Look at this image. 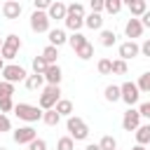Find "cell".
<instances>
[{
    "instance_id": "obj_1",
    "label": "cell",
    "mask_w": 150,
    "mask_h": 150,
    "mask_svg": "<svg viewBox=\"0 0 150 150\" xmlns=\"http://www.w3.org/2000/svg\"><path fill=\"white\" fill-rule=\"evenodd\" d=\"M14 115L23 122H38L42 120V108L38 105H30V103H16L14 105Z\"/></svg>"
},
{
    "instance_id": "obj_2",
    "label": "cell",
    "mask_w": 150,
    "mask_h": 150,
    "mask_svg": "<svg viewBox=\"0 0 150 150\" xmlns=\"http://www.w3.org/2000/svg\"><path fill=\"white\" fill-rule=\"evenodd\" d=\"M66 127H68L73 141H84V138L89 136V127H87V122H84L82 117H73V115H70L68 122H66Z\"/></svg>"
},
{
    "instance_id": "obj_3",
    "label": "cell",
    "mask_w": 150,
    "mask_h": 150,
    "mask_svg": "<svg viewBox=\"0 0 150 150\" xmlns=\"http://www.w3.org/2000/svg\"><path fill=\"white\" fill-rule=\"evenodd\" d=\"M59 98H61L59 84H47V87L42 89V94H40V108H42V110H52Z\"/></svg>"
},
{
    "instance_id": "obj_4",
    "label": "cell",
    "mask_w": 150,
    "mask_h": 150,
    "mask_svg": "<svg viewBox=\"0 0 150 150\" xmlns=\"http://www.w3.org/2000/svg\"><path fill=\"white\" fill-rule=\"evenodd\" d=\"M21 49V40H19V35H7L5 40H2V49H0V56L2 59H7V61H12L14 56H16V52Z\"/></svg>"
},
{
    "instance_id": "obj_5",
    "label": "cell",
    "mask_w": 150,
    "mask_h": 150,
    "mask_svg": "<svg viewBox=\"0 0 150 150\" xmlns=\"http://www.w3.org/2000/svg\"><path fill=\"white\" fill-rule=\"evenodd\" d=\"M138 96H141V91H138V87L134 84V82H124L122 87H120V98L131 108L134 103H138Z\"/></svg>"
},
{
    "instance_id": "obj_6",
    "label": "cell",
    "mask_w": 150,
    "mask_h": 150,
    "mask_svg": "<svg viewBox=\"0 0 150 150\" xmlns=\"http://www.w3.org/2000/svg\"><path fill=\"white\" fill-rule=\"evenodd\" d=\"M30 28L35 33H49V16H47V12L35 9L30 14Z\"/></svg>"
},
{
    "instance_id": "obj_7",
    "label": "cell",
    "mask_w": 150,
    "mask_h": 150,
    "mask_svg": "<svg viewBox=\"0 0 150 150\" xmlns=\"http://www.w3.org/2000/svg\"><path fill=\"white\" fill-rule=\"evenodd\" d=\"M2 77L7 80V82H21V80H26L28 77V73L21 68V66H14V63H9V66H5L2 68Z\"/></svg>"
},
{
    "instance_id": "obj_8",
    "label": "cell",
    "mask_w": 150,
    "mask_h": 150,
    "mask_svg": "<svg viewBox=\"0 0 150 150\" xmlns=\"http://www.w3.org/2000/svg\"><path fill=\"white\" fill-rule=\"evenodd\" d=\"M138 127H141V115H138V110L129 108L124 112V117H122V129L124 131H136Z\"/></svg>"
},
{
    "instance_id": "obj_9",
    "label": "cell",
    "mask_w": 150,
    "mask_h": 150,
    "mask_svg": "<svg viewBox=\"0 0 150 150\" xmlns=\"http://www.w3.org/2000/svg\"><path fill=\"white\" fill-rule=\"evenodd\" d=\"M124 33H127V38H141V33H143V23H141V19H136V16H131L127 23H124Z\"/></svg>"
},
{
    "instance_id": "obj_10",
    "label": "cell",
    "mask_w": 150,
    "mask_h": 150,
    "mask_svg": "<svg viewBox=\"0 0 150 150\" xmlns=\"http://www.w3.org/2000/svg\"><path fill=\"white\" fill-rule=\"evenodd\" d=\"M138 52H141V47H138L134 40H127V42H122V45H120V59H122V61L134 59Z\"/></svg>"
},
{
    "instance_id": "obj_11",
    "label": "cell",
    "mask_w": 150,
    "mask_h": 150,
    "mask_svg": "<svg viewBox=\"0 0 150 150\" xmlns=\"http://www.w3.org/2000/svg\"><path fill=\"white\" fill-rule=\"evenodd\" d=\"M33 138H35V129H33V127H19V129L14 131V141H16L19 145L30 143Z\"/></svg>"
},
{
    "instance_id": "obj_12",
    "label": "cell",
    "mask_w": 150,
    "mask_h": 150,
    "mask_svg": "<svg viewBox=\"0 0 150 150\" xmlns=\"http://www.w3.org/2000/svg\"><path fill=\"white\" fill-rule=\"evenodd\" d=\"M2 14H5V19H19V14H21V2L7 0V2L2 5Z\"/></svg>"
},
{
    "instance_id": "obj_13",
    "label": "cell",
    "mask_w": 150,
    "mask_h": 150,
    "mask_svg": "<svg viewBox=\"0 0 150 150\" xmlns=\"http://www.w3.org/2000/svg\"><path fill=\"white\" fill-rule=\"evenodd\" d=\"M61 68L56 66V63H52V66H47V70H45V82L47 84H59L61 82Z\"/></svg>"
},
{
    "instance_id": "obj_14",
    "label": "cell",
    "mask_w": 150,
    "mask_h": 150,
    "mask_svg": "<svg viewBox=\"0 0 150 150\" xmlns=\"http://www.w3.org/2000/svg\"><path fill=\"white\" fill-rule=\"evenodd\" d=\"M66 9H68V7H66L63 2H59V0H56V2H52V5H49V9H47L49 21H52V19H66Z\"/></svg>"
},
{
    "instance_id": "obj_15",
    "label": "cell",
    "mask_w": 150,
    "mask_h": 150,
    "mask_svg": "<svg viewBox=\"0 0 150 150\" xmlns=\"http://www.w3.org/2000/svg\"><path fill=\"white\" fill-rule=\"evenodd\" d=\"M136 143L138 145H148L150 143V124H141L136 129Z\"/></svg>"
},
{
    "instance_id": "obj_16",
    "label": "cell",
    "mask_w": 150,
    "mask_h": 150,
    "mask_svg": "<svg viewBox=\"0 0 150 150\" xmlns=\"http://www.w3.org/2000/svg\"><path fill=\"white\" fill-rule=\"evenodd\" d=\"M66 26L73 30V33H77L82 26H84V16H75V14H66Z\"/></svg>"
},
{
    "instance_id": "obj_17",
    "label": "cell",
    "mask_w": 150,
    "mask_h": 150,
    "mask_svg": "<svg viewBox=\"0 0 150 150\" xmlns=\"http://www.w3.org/2000/svg\"><path fill=\"white\" fill-rule=\"evenodd\" d=\"M63 42H68V38H66V33H63L61 28H54V30H49V45H54V47H61Z\"/></svg>"
},
{
    "instance_id": "obj_18",
    "label": "cell",
    "mask_w": 150,
    "mask_h": 150,
    "mask_svg": "<svg viewBox=\"0 0 150 150\" xmlns=\"http://www.w3.org/2000/svg\"><path fill=\"white\" fill-rule=\"evenodd\" d=\"M23 82H26V87H28V89H33V91H35V89H40V87L45 84V75H38V73H33V75H28Z\"/></svg>"
},
{
    "instance_id": "obj_19",
    "label": "cell",
    "mask_w": 150,
    "mask_h": 150,
    "mask_svg": "<svg viewBox=\"0 0 150 150\" xmlns=\"http://www.w3.org/2000/svg\"><path fill=\"white\" fill-rule=\"evenodd\" d=\"M42 122H45L47 127H56V124L61 122V115H59L54 108H52V110H45V112H42Z\"/></svg>"
},
{
    "instance_id": "obj_20",
    "label": "cell",
    "mask_w": 150,
    "mask_h": 150,
    "mask_svg": "<svg viewBox=\"0 0 150 150\" xmlns=\"http://www.w3.org/2000/svg\"><path fill=\"white\" fill-rule=\"evenodd\" d=\"M129 7V12H131V16H143L145 12H148V5H145V0H134L131 5H127Z\"/></svg>"
},
{
    "instance_id": "obj_21",
    "label": "cell",
    "mask_w": 150,
    "mask_h": 150,
    "mask_svg": "<svg viewBox=\"0 0 150 150\" xmlns=\"http://www.w3.org/2000/svg\"><path fill=\"white\" fill-rule=\"evenodd\" d=\"M84 26H89L91 30H98V28L103 26V16H101V14H96V12H91V14L84 19Z\"/></svg>"
},
{
    "instance_id": "obj_22",
    "label": "cell",
    "mask_w": 150,
    "mask_h": 150,
    "mask_svg": "<svg viewBox=\"0 0 150 150\" xmlns=\"http://www.w3.org/2000/svg\"><path fill=\"white\" fill-rule=\"evenodd\" d=\"M56 56H59V47H54V45H47L45 49H42V59L52 66V63H56Z\"/></svg>"
},
{
    "instance_id": "obj_23",
    "label": "cell",
    "mask_w": 150,
    "mask_h": 150,
    "mask_svg": "<svg viewBox=\"0 0 150 150\" xmlns=\"http://www.w3.org/2000/svg\"><path fill=\"white\" fill-rule=\"evenodd\" d=\"M54 110H56L59 115H70V112H73V103H70L68 98H59L56 105H54Z\"/></svg>"
},
{
    "instance_id": "obj_24",
    "label": "cell",
    "mask_w": 150,
    "mask_h": 150,
    "mask_svg": "<svg viewBox=\"0 0 150 150\" xmlns=\"http://www.w3.org/2000/svg\"><path fill=\"white\" fill-rule=\"evenodd\" d=\"M68 45H70L73 49H80L82 45H87V38H84V35H82V33L77 30V33H73V35L68 38Z\"/></svg>"
},
{
    "instance_id": "obj_25",
    "label": "cell",
    "mask_w": 150,
    "mask_h": 150,
    "mask_svg": "<svg viewBox=\"0 0 150 150\" xmlns=\"http://www.w3.org/2000/svg\"><path fill=\"white\" fill-rule=\"evenodd\" d=\"M136 87H138V91H143V94H150V70H148V73H143V75L138 77Z\"/></svg>"
},
{
    "instance_id": "obj_26",
    "label": "cell",
    "mask_w": 150,
    "mask_h": 150,
    "mask_svg": "<svg viewBox=\"0 0 150 150\" xmlns=\"http://www.w3.org/2000/svg\"><path fill=\"white\" fill-rule=\"evenodd\" d=\"M105 101H110V103L120 101V87L117 84H108L105 87Z\"/></svg>"
},
{
    "instance_id": "obj_27",
    "label": "cell",
    "mask_w": 150,
    "mask_h": 150,
    "mask_svg": "<svg viewBox=\"0 0 150 150\" xmlns=\"http://www.w3.org/2000/svg\"><path fill=\"white\" fill-rule=\"evenodd\" d=\"M75 54H77V56H80L82 61H87V59H91V56H94V47H91V45L87 42V45H82L80 49H75Z\"/></svg>"
},
{
    "instance_id": "obj_28",
    "label": "cell",
    "mask_w": 150,
    "mask_h": 150,
    "mask_svg": "<svg viewBox=\"0 0 150 150\" xmlns=\"http://www.w3.org/2000/svg\"><path fill=\"white\" fill-rule=\"evenodd\" d=\"M47 66H49V63H47L42 56H35V59H33V73H38V75H45Z\"/></svg>"
},
{
    "instance_id": "obj_29",
    "label": "cell",
    "mask_w": 150,
    "mask_h": 150,
    "mask_svg": "<svg viewBox=\"0 0 150 150\" xmlns=\"http://www.w3.org/2000/svg\"><path fill=\"white\" fill-rule=\"evenodd\" d=\"M103 9L110 14H117L122 9V0H103Z\"/></svg>"
},
{
    "instance_id": "obj_30",
    "label": "cell",
    "mask_w": 150,
    "mask_h": 150,
    "mask_svg": "<svg viewBox=\"0 0 150 150\" xmlns=\"http://www.w3.org/2000/svg\"><path fill=\"white\" fill-rule=\"evenodd\" d=\"M115 40H117V35H115L112 30H103V33H101V45H103V47H112Z\"/></svg>"
},
{
    "instance_id": "obj_31",
    "label": "cell",
    "mask_w": 150,
    "mask_h": 150,
    "mask_svg": "<svg viewBox=\"0 0 150 150\" xmlns=\"http://www.w3.org/2000/svg\"><path fill=\"white\" fill-rule=\"evenodd\" d=\"M98 148H101V150H117V141H115L112 136H103L101 143H98Z\"/></svg>"
},
{
    "instance_id": "obj_32",
    "label": "cell",
    "mask_w": 150,
    "mask_h": 150,
    "mask_svg": "<svg viewBox=\"0 0 150 150\" xmlns=\"http://www.w3.org/2000/svg\"><path fill=\"white\" fill-rule=\"evenodd\" d=\"M98 73L101 75H110L112 73V61L110 59H101L98 61Z\"/></svg>"
},
{
    "instance_id": "obj_33",
    "label": "cell",
    "mask_w": 150,
    "mask_h": 150,
    "mask_svg": "<svg viewBox=\"0 0 150 150\" xmlns=\"http://www.w3.org/2000/svg\"><path fill=\"white\" fill-rule=\"evenodd\" d=\"M56 148H59V150H73V148H75V141H73L70 136H63V138H59Z\"/></svg>"
},
{
    "instance_id": "obj_34",
    "label": "cell",
    "mask_w": 150,
    "mask_h": 150,
    "mask_svg": "<svg viewBox=\"0 0 150 150\" xmlns=\"http://www.w3.org/2000/svg\"><path fill=\"white\" fill-rule=\"evenodd\" d=\"M9 110H14L12 96H0V112H9Z\"/></svg>"
},
{
    "instance_id": "obj_35",
    "label": "cell",
    "mask_w": 150,
    "mask_h": 150,
    "mask_svg": "<svg viewBox=\"0 0 150 150\" xmlns=\"http://www.w3.org/2000/svg\"><path fill=\"white\" fill-rule=\"evenodd\" d=\"M66 14H75V16H84V7H82L80 2H73V5H68V9H66Z\"/></svg>"
},
{
    "instance_id": "obj_36",
    "label": "cell",
    "mask_w": 150,
    "mask_h": 150,
    "mask_svg": "<svg viewBox=\"0 0 150 150\" xmlns=\"http://www.w3.org/2000/svg\"><path fill=\"white\" fill-rule=\"evenodd\" d=\"M12 94H14V84L7 82V80H2L0 82V96H12Z\"/></svg>"
},
{
    "instance_id": "obj_37",
    "label": "cell",
    "mask_w": 150,
    "mask_h": 150,
    "mask_svg": "<svg viewBox=\"0 0 150 150\" xmlns=\"http://www.w3.org/2000/svg\"><path fill=\"white\" fill-rule=\"evenodd\" d=\"M112 73H117V75H124V73H127V61H122V59L112 61Z\"/></svg>"
},
{
    "instance_id": "obj_38",
    "label": "cell",
    "mask_w": 150,
    "mask_h": 150,
    "mask_svg": "<svg viewBox=\"0 0 150 150\" xmlns=\"http://www.w3.org/2000/svg\"><path fill=\"white\" fill-rule=\"evenodd\" d=\"M28 150H47V143H45L42 138H33V141L28 143Z\"/></svg>"
},
{
    "instance_id": "obj_39",
    "label": "cell",
    "mask_w": 150,
    "mask_h": 150,
    "mask_svg": "<svg viewBox=\"0 0 150 150\" xmlns=\"http://www.w3.org/2000/svg\"><path fill=\"white\" fill-rule=\"evenodd\" d=\"M12 129V124H9V117L5 115V112H0V134L2 131H9Z\"/></svg>"
},
{
    "instance_id": "obj_40",
    "label": "cell",
    "mask_w": 150,
    "mask_h": 150,
    "mask_svg": "<svg viewBox=\"0 0 150 150\" xmlns=\"http://www.w3.org/2000/svg\"><path fill=\"white\" fill-rule=\"evenodd\" d=\"M54 0H33V5H35V9H40V12H45V9H49V5H52Z\"/></svg>"
},
{
    "instance_id": "obj_41",
    "label": "cell",
    "mask_w": 150,
    "mask_h": 150,
    "mask_svg": "<svg viewBox=\"0 0 150 150\" xmlns=\"http://www.w3.org/2000/svg\"><path fill=\"white\" fill-rule=\"evenodd\" d=\"M138 115H141V117H150V101L141 103V108H138Z\"/></svg>"
},
{
    "instance_id": "obj_42",
    "label": "cell",
    "mask_w": 150,
    "mask_h": 150,
    "mask_svg": "<svg viewBox=\"0 0 150 150\" xmlns=\"http://www.w3.org/2000/svg\"><path fill=\"white\" fill-rule=\"evenodd\" d=\"M89 5H91V12H96V14L103 9V0H89Z\"/></svg>"
},
{
    "instance_id": "obj_43",
    "label": "cell",
    "mask_w": 150,
    "mask_h": 150,
    "mask_svg": "<svg viewBox=\"0 0 150 150\" xmlns=\"http://www.w3.org/2000/svg\"><path fill=\"white\" fill-rule=\"evenodd\" d=\"M141 54H143V56H150V40H145V42L141 45Z\"/></svg>"
},
{
    "instance_id": "obj_44",
    "label": "cell",
    "mask_w": 150,
    "mask_h": 150,
    "mask_svg": "<svg viewBox=\"0 0 150 150\" xmlns=\"http://www.w3.org/2000/svg\"><path fill=\"white\" fill-rule=\"evenodd\" d=\"M141 23H143V28H145V26L150 28V12H145V14L141 16Z\"/></svg>"
},
{
    "instance_id": "obj_45",
    "label": "cell",
    "mask_w": 150,
    "mask_h": 150,
    "mask_svg": "<svg viewBox=\"0 0 150 150\" xmlns=\"http://www.w3.org/2000/svg\"><path fill=\"white\" fill-rule=\"evenodd\" d=\"M84 150H101V148H98V145H94V143H89V145H87Z\"/></svg>"
},
{
    "instance_id": "obj_46",
    "label": "cell",
    "mask_w": 150,
    "mask_h": 150,
    "mask_svg": "<svg viewBox=\"0 0 150 150\" xmlns=\"http://www.w3.org/2000/svg\"><path fill=\"white\" fill-rule=\"evenodd\" d=\"M131 150H148V148H145V145H138V143H136V145H134Z\"/></svg>"
},
{
    "instance_id": "obj_47",
    "label": "cell",
    "mask_w": 150,
    "mask_h": 150,
    "mask_svg": "<svg viewBox=\"0 0 150 150\" xmlns=\"http://www.w3.org/2000/svg\"><path fill=\"white\" fill-rule=\"evenodd\" d=\"M2 68H5V59L0 56V73H2Z\"/></svg>"
},
{
    "instance_id": "obj_48",
    "label": "cell",
    "mask_w": 150,
    "mask_h": 150,
    "mask_svg": "<svg viewBox=\"0 0 150 150\" xmlns=\"http://www.w3.org/2000/svg\"><path fill=\"white\" fill-rule=\"evenodd\" d=\"M131 2H134V0H122V5H131Z\"/></svg>"
},
{
    "instance_id": "obj_49",
    "label": "cell",
    "mask_w": 150,
    "mask_h": 150,
    "mask_svg": "<svg viewBox=\"0 0 150 150\" xmlns=\"http://www.w3.org/2000/svg\"><path fill=\"white\" fill-rule=\"evenodd\" d=\"M0 49H2V38H0Z\"/></svg>"
},
{
    "instance_id": "obj_50",
    "label": "cell",
    "mask_w": 150,
    "mask_h": 150,
    "mask_svg": "<svg viewBox=\"0 0 150 150\" xmlns=\"http://www.w3.org/2000/svg\"><path fill=\"white\" fill-rule=\"evenodd\" d=\"M0 150H7V148H0Z\"/></svg>"
},
{
    "instance_id": "obj_51",
    "label": "cell",
    "mask_w": 150,
    "mask_h": 150,
    "mask_svg": "<svg viewBox=\"0 0 150 150\" xmlns=\"http://www.w3.org/2000/svg\"><path fill=\"white\" fill-rule=\"evenodd\" d=\"M16 2H19V0H16Z\"/></svg>"
}]
</instances>
